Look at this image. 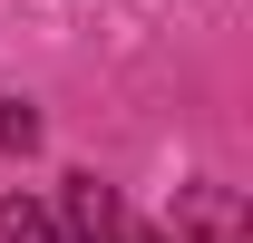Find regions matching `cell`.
Here are the masks:
<instances>
[{"label":"cell","instance_id":"3","mask_svg":"<svg viewBox=\"0 0 253 243\" xmlns=\"http://www.w3.org/2000/svg\"><path fill=\"white\" fill-rule=\"evenodd\" d=\"M0 243H68V234H59V214H49V204L0 195Z\"/></svg>","mask_w":253,"mask_h":243},{"label":"cell","instance_id":"4","mask_svg":"<svg viewBox=\"0 0 253 243\" xmlns=\"http://www.w3.org/2000/svg\"><path fill=\"white\" fill-rule=\"evenodd\" d=\"M0 146H10V156L39 146V107H30V97H0Z\"/></svg>","mask_w":253,"mask_h":243},{"label":"cell","instance_id":"1","mask_svg":"<svg viewBox=\"0 0 253 243\" xmlns=\"http://www.w3.org/2000/svg\"><path fill=\"white\" fill-rule=\"evenodd\" d=\"M59 234L68 243H166L156 224H136V214L117 204V185H97V175H68L59 185Z\"/></svg>","mask_w":253,"mask_h":243},{"label":"cell","instance_id":"2","mask_svg":"<svg viewBox=\"0 0 253 243\" xmlns=\"http://www.w3.org/2000/svg\"><path fill=\"white\" fill-rule=\"evenodd\" d=\"M166 243H244V195L234 185H175V224H166Z\"/></svg>","mask_w":253,"mask_h":243}]
</instances>
